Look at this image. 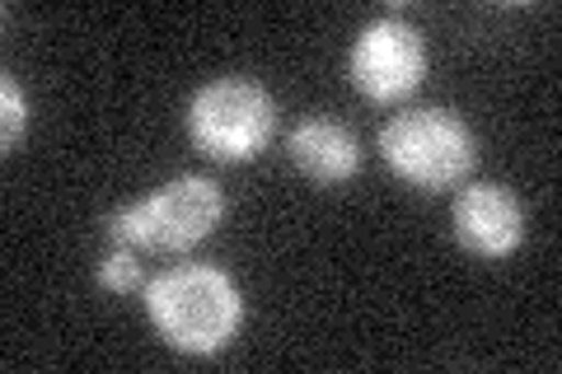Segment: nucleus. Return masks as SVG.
I'll use <instances>...</instances> for the list:
<instances>
[{"mask_svg":"<svg viewBox=\"0 0 562 374\" xmlns=\"http://www.w3.org/2000/svg\"><path fill=\"white\" fill-rule=\"evenodd\" d=\"M146 314L173 351L216 355L235 342L244 324V291L221 267L183 262L146 286Z\"/></svg>","mask_w":562,"mask_h":374,"instance_id":"f257e3e1","label":"nucleus"},{"mask_svg":"<svg viewBox=\"0 0 562 374\" xmlns=\"http://www.w3.org/2000/svg\"><path fill=\"white\" fill-rule=\"evenodd\" d=\"M221 188L202 173H179L173 183L155 188L136 206L109 216L103 235H109L113 248H132V253H188L221 225Z\"/></svg>","mask_w":562,"mask_h":374,"instance_id":"f03ea898","label":"nucleus"},{"mask_svg":"<svg viewBox=\"0 0 562 374\" xmlns=\"http://www.w3.org/2000/svg\"><path fill=\"white\" fill-rule=\"evenodd\" d=\"M380 155L417 192H446L460 188L479 165V140H473L469 122L450 109H413L384 122Z\"/></svg>","mask_w":562,"mask_h":374,"instance_id":"7ed1b4c3","label":"nucleus"},{"mask_svg":"<svg viewBox=\"0 0 562 374\" xmlns=\"http://www.w3.org/2000/svg\"><path fill=\"white\" fill-rule=\"evenodd\" d=\"M188 136L221 165H249L277 136V99L249 76H221L192 94Z\"/></svg>","mask_w":562,"mask_h":374,"instance_id":"20e7f679","label":"nucleus"},{"mask_svg":"<svg viewBox=\"0 0 562 374\" xmlns=\"http://www.w3.org/2000/svg\"><path fill=\"white\" fill-rule=\"evenodd\" d=\"M347 76L361 99L371 103H403L427 80V43L403 20H375L357 33L347 57Z\"/></svg>","mask_w":562,"mask_h":374,"instance_id":"39448f33","label":"nucleus"},{"mask_svg":"<svg viewBox=\"0 0 562 374\" xmlns=\"http://www.w3.org/2000/svg\"><path fill=\"white\" fill-rule=\"evenodd\" d=\"M450 225H454V243H460L469 258H483V262L512 258L525 239V211L516 202V192L502 183L460 188Z\"/></svg>","mask_w":562,"mask_h":374,"instance_id":"423d86ee","label":"nucleus"},{"mask_svg":"<svg viewBox=\"0 0 562 374\" xmlns=\"http://www.w3.org/2000/svg\"><path fill=\"white\" fill-rule=\"evenodd\" d=\"M286 155H291V165L319 188H338L347 178H357V169H361L357 136L333 117H301L295 122L291 136H286Z\"/></svg>","mask_w":562,"mask_h":374,"instance_id":"0eeeda50","label":"nucleus"},{"mask_svg":"<svg viewBox=\"0 0 562 374\" xmlns=\"http://www.w3.org/2000/svg\"><path fill=\"white\" fill-rule=\"evenodd\" d=\"M94 281L109 295H132L140 286V262H136V253H132V248H113V253L99 262Z\"/></svg>","mask_w":562,"mask_h":374,"instance_id":"6e6552de","label":"nucleus"},{"mask_svg":"<svg viewBox=\"0 0 562 374\" xmlns=\"http://www.w3.org/2000/svg\"><path fill=\"white\" fill-rule=\"evenodd\" d=\"M0 103H5V127H0V140H5V150L20 146V136L29 127V99H24V89L14 84V76L0 80Z\"/></svg>","mask_w":562,"mask_h":374,"instance_id":"1a4fd4ad","label":"nucleus"}]
</instances>
